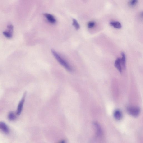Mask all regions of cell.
I'll use <instances>...</instances> for the list:
<instances>
[{
  "instance_id": "obj_1",
  "label": "cell",
  "mask_w": 143,
  "mask_h": 143,
  "mask_svg": "<svg viewBox=\"0 0 143 143\" xmlns=\"http://www.w3.org/2000/svg\"><path fill=\"white\" fill-rule=\"evenodd\" d=\"M51 52L53 55L58 61L60 64L63 67H64L68 71L71 72L73 71V69L68 64L66 61L64 60V59L59 55L58 53L54 50H51Z\"/></svg>"
},
{
  "instance_id": "obj_2",
  "label": "cell",
  "mask_w": 143,
  "mask_h": 143,
  "mask_svg": "<svg viewBox=\"0 0 143 143\" xmlns=\"http://www.w3.org/2000/svg\"><path fill=\"white\" fill-rule=\"evenodd\" d=\"M127 111L130 115L134 117H138L140 113V108L137 107H130L127 108Z\"/></svg>"
},
{
  "instance_id": "obj_3",
  "label": "cell",
  "mask_w": 143,
  "mask_h": 143,
  "mask_svg": "<svg viewBox=\"0 0 143 143\" xmlns=\"http://www.w3.org/2000/svg\"><path fill=\"white\" fill-rule=\"evenodd\" d=\"M7 30L3 32V34L7 38H11L13 33V26L12 24H9L7 26Z\"/></svg>"
},
{
  "instance_id": "obj_4",
  "label": "cell",
  "mask_w": 143,
  "mask_h": 143,
  "mask_svg": "<svg viewBox=\"0 0 143 143\" xmlns=\"http://www.w3.org/2000/svg\"><path fill=\"white\" fill-rule=\"evenodd\" d=\"M26 92H25L23 95V98L18 105L17 108L16 114L17 115H19L21 114L23 109V104L25 102V98L26 95Z\"/></svg>"
},
{
  "instance_id": "obj_5",
  "label": "cell",
  "mask_w": 143,
  "mask_h": 143,
  "mask_svg": "<svg viewBox=\"0 0 143 143\" xmlns=\"http://www.w3.org/2000/svg\"><path fill=\"white\" fill-rule=\"evenodd\" d=\"M0 130L6 134H9L10 132L8 127L5 123L3 122H0Z\"/></svg>"
},
{
  "instance_id": "obj_6",
  "label": "cell",
  "mask_w": 143,
  "mask_h": 143,
  "mask_svg": "<svg viewBox=\"0 0 143 143\" xmlns=\"http://www.w3.org/2000/svg\"><path fill=\"white\" fill-rule=\"evenodd\" d=\"M44 16L49 22L52 24H55L56 22V20L54 17L51 14L45 13L44 14Z\"/></svg>"
},
{
  "instance_id": "obj_7",
  "label": "cell",
  "mask_w": 143,
  "mask_h": 143,
  "mask_svg": "<svg viewBox=\"0 0 143 143\" xmlns=\"http://www.w3.org/2000/svg\"><path fill=\"white\" fill-rule=\"evenodd\" d=\"M114 116L115 119L116 120H120L122 119V112L120 110L116 109L114 111Z\"/></svg>"
},
{
  "instance_id": "obj_8",
  "label": "cell",
  "mask_w": 143,
  "mask_h": 143,
  "mask_svg": "<svg viewBox=\"0 0 143 143\" xmlns=\"http://www.w3.org/2000/svg\"><path fill=\"white\" fill-rule=\"evenodd\" d=\"M94 125L95 127L97 136H101L102 134V131L100 125L96 122H94Z\"/></svg>"
},
{
  "instance_id": "obj_9",
  "label": "cell",
  "mask_w": 143,
  "mask_h": 143,
  "mask_svg": "<svg viewBox=\"0 0 143 143\" xmlns=\"http://www.w3.org/2000/svg\"><path fill=\"white\" fill-rule=\"evenodd\" d=\"M115 66L117 69L120 73H122V68L121 66V62L120 59V58H117L116 59L115 62Z\"/></svg>"
},
{
  "instance_id": "obj_10",
  "label": "cell",
  "mask_w": 143,
  "mask_h": 143,
  "mask_svg": "<svg viewBox=\"0 0 143 143\" xmlns=\"http://www.w3.org/2000/svg\"><path fill=\"white\" fill-rule=\"evenodd\" d=\"M110 24L111 26H112L114 28L120 29L122 27V25L121 23L118 21H111L110 23Z\"/></svg>"
},
{
  "instance_id": "obj_11",
  "label": "cell",
  "mask_w": 143,
  "mask_h": 143,
  "mask_svg": "<svg viewBox=\"0 0 143 143\" xmlns=\"http://www.w3.org/2000/svg\"><path fill=\"white\" fill-rule=\"evenodd\" d=\"M122 57L120 59L121 64L124 68L125 69L126 67V56L125 53L122 52L121 53Z\"/></svg>"
},
{
  "instance_id": "obj_12",
  "label": "cell",
  "mask_w": 143,
  "mask_h": 143,
  "mask_svg": "<svg viewBox=\"0 0 143 143\" xmlns=\"http://www.w3.org/2000/svg\"><path fill=\"white\" fill-rule=\"evenodd\" d=\"M16 117L13 112H11L9 113L8 116V118L9 120L14 121L15 120Z\"/></svg>"
},
{
  "instance_id": "obj_13",
  "label": "cell",
  "mask_w": 143,
  "mask_h": 143,
  "mask_svg": "<svg viewBox=\"0 0 143 143\" xmlns=\"http://www.w3.org/2000/svg\"><path fill=\"white\" fill-rule=\"evenodd\" d=\"M73 25L77 30L78 29L80 28V26L79 23L75 19H73Z\"/></svg>"
},
{
  "instance_id": "obj_14",
  "label": "cell",
  "mask_w": 143,
  "mask_h": 143,
  "mask_svg": "<svg viewBox=\"0 0 143 143\" xmlns=\"http://www.w3.org/2000/svg\"><path fill=\"white\" fill-rule=\"evenodd\" d=\"M95 22L91 21L89 22L88 24V27L89 28H91L95 26Z\"/></svg>"
},
{
  "instance_id": "obj_15",
  "label": "cell",
  "mask_w": 143,
  "mask_h": 143,
  "mask_svg": "<svg viewBox=\"0 0 143 143\" xmlns=\"http://www.w3.org/2000/svg\"><path fill=\"white\" fill-rule=\"evenodd\" d=\"M137 0H132L130 1L129 2L130 5L131 6H134L137 4L138 2Z\"/></svg>"
},
{
  "instance_id": "obj_16",
  "label": "cell",
  "mask_w": 143,
  "mask_h": 143,
  "mask_svg": "<svg viewBox=\"0 0 143 143\" xmlns=\"http://www.w3.org/2000/svg\"><path fill=\"white\" fill-rule=\"evenodd\" d=\"M57 143H66L65 141L64 140H62L60 141V142Z\"/></svg>"
}]
</instances>
